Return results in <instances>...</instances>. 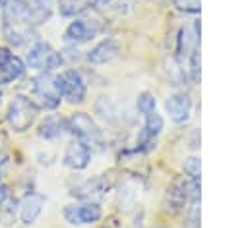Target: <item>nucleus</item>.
I'll use <instances>...</instances> for the list:
<instances>
[{
    "label": "nucleus",
    "instance_id": "nucleus-5",
    "mask_svg": "<svg viewBox=\"0 0 248 228\" xmlns=\"http://www.w3.org/2000/svg\"><path fill=\"white\" fill-rule=\"evenodd\" d=\"M66 129L72 131L76 135V139H79L87 145L101 143V129L91 120V116H87L85 112H78L70 120H66Z\"/></svg>",
    "mask_w": 248,
    "mask_h": 228
},
{
    "label": "nucleus",
    "instance_id": "nucleus-20",
    "mask_svg": "<svg viewBox=\"0 0 248 228\" xmlns=\"http://www.w3.org/2000/svg\"><path fill=\"white\" fill-rule=\"evenodd\" d=\"M184 172L190 176V180H198L200 176V158L196 157H190L184 160Z\"/></svg>",
    "mask_w": 248,
    "mask_h": 228
},
{
    "label": "nucleus",
    "instance_id": "nucleus-15",
    "mask_svg": "<svg viewBox=\"0 0 248 228\" xmlns=\"http://www.w3.org/2000/svg\"><path fill=\"white\" fill-rule=\"evenodd\" d=\"M66 131V120L62 116H56V114H50L46 116L41 124H39V129L37 133L45 139H56L60 137L62 133Z\"/></svg>",
    "mask_w": 248,
    "mask_h": 228
},
{
    "label": "nucleus",
    "instance_id": "nucleus-16",
    "mask_svg": "<svg viewBox=\"0 0 248 228\" xmlns=\"http://www.w3.org/2000/svg\"><path fill=\"white\" fill-rule=\"evenodd\" d=\"M27 4H29V12H31V17H33L35 25L46 21L52 14V2L50 0H31Z\"/></svg>",
    "mask_w": 248,
    "mask_h": 228
},
{
    "label": "nucleus",
    "instance_id": "nucleus-13",
    "mask_svg": "<svg viewBox=\"0 0 248 228\" xmlns=\"http://www.w3.org/2000/svg\"><path fill=\"white\" fill-rule=\"evenodd\" d=\"M95 33H97V29H93V27H91V23H89L87 19H74V21L66 27L64 39H66L68 43L79 44V43L89 41Z\"/></svg>",
    "mask_w": 248,
    "mask_h": 228
},
{
    "label": "nucleus",
    "instance_id": "nucleus-14",
    "mask_svg": "<svg viewBox=\"0 0 248 228\" xmlns=\"http://www.w3.org/2000/svg\"><path fill=\"white\" fill-rule=\"evenodd\" d=\"M163 129V118L161 114L157 112H151V114H145V124H143V129L138 137V145H151L153 139L161 133Z\"/></svg>",
    "mask_w": 248,
    "mask_h": 228
},
{
    "label": "nucleus",
    "instance_id": "nucleus-18",
    "mask_svg": "<svg viewBox=\"0 0 248 228\" xmlns=\"http://www.w3.org/2000/svg\"><path fill=\"white\" fill-rule=\"evenodd\" d=\"M136 106H138V110H140L141 114H151V112H155L157 100H155V97H153L151 93L143 91V93H140V95H138Z\"/></svg>",
    "mask_w": 248,
    "mask_h": 228
},
{
    "label": "nucleus",
    "instance_id": "nucleus-2",
    "mask_svg": "<svg viewBox=\"0 0 248 228\" xmlns=\"http://www.w3.org/2000/svg\"><path fill=\"white\" fill-rule=\"evenodd\" d=\"M37 114H39V106L35 104V100L27 99L23 95H17L8 104L6 120H8V126L14 131L21 133V131H25L33 126V122L37 120Z\"/></svg>",
    "mask_w": 248,
    "mask_h": 228
},
{
    "label": "nucleus",
    "instance_id": "nucleus-3",
    "mask_svg": "<svg viewBox=\"0 0 248 228\" xmlns=\"http://www.w3.org/2000/svg\"><path fill=\"white\" fill-rule=\"evenodd\" d=\"M33 97L37 99V106L45 110H54L62 100V89L58 75L43 71L39 77L33 79Z\"/></svg>",
    "mask_w": 248,
    "mask_h": 228
},
{
    "label": "nucleus",
    "instance_id": "nucleus-12",
    "mask_svg": "<svg viewBox=\"0 0 248 228\" xmlns=\"http://www.w3.org/2000/svg\"><path fill=\"white\" fill-rule=\"evenodd\" d=\"M120 52V46L114 39H105L101 43H97L89 52H87V60L91 64H107L110 60H114Z\"/></svg>",
    "mask_w": 248,
    "mask_h": 228
},
{
    "label": "nucleus",
    "instance_id": "nucleus-10",
    "mask_svg": "<svg viewBox=\"0 0 248 228\" xmlns=\"http://www.w3.org/2000/svg\"><path fill=\"white\" fill-rule=\"evenodd\" d=\"M167 112H169V118L176 124H182L190 118V112H192V100L188 95L184 93H176L172 97H169L167 100Z\"/></svg>",
    "mask_w": 248,
    "mask_h": 228
},
{
    "label": "nucleus",
    "instance_id": "nucleus-8",
    "mask_svg": "<svg viewBox=\"0 0 248 228\" xmlns=\"http://www.w3.org/2000/svg\"><path fill=\"white\" fill-rule=\"evenodd\" d=\"M91 160V149L87 143L79 141V139H74L68 143L66 151H64V157H62V162L72 168V170H83Z\"/></svg>",
    "mask_w": 248,
    "mask_h": 228
},
{
    "label": "nucleus",
    "instance_id": "nucleus-7",
    "mask_svg": "<svg viewBox=\"0 0 248 228\" xmlns=\"http://www.w3.org/2000/svg\"><path fill=\"white\" fill-rule=\"evenodd\" d=\"M103 211L97 203L87 201V203H74L68 205L64 209V218L66 222L74 224V226H81V224H93L101 218Z\"/></svg>",
    "mask_w": 248,
    "mask_h": 228
},
{
    "label": "nucleus",
    "instance_id": "nucleus-9",
    "mask_svg": "<svg viewBox=\"0 0 248 228\" xmlns=\"http://www.w3.org/2000/svg\"><path fill=\"white\" fill-rule=\"evenodd\" d=\"M25 73V64L19 56L12 54L10 48L0 46V79L4 83L16 81Z\"/></svg>",
    "mask_w": 248,
    "mask_h": 228
},
{
    "label": "nucleus",
    "instance_id": "nucleus-11",
    "mask_svg": "<svg viewBox=\"0 0 248 228\" xmlns=\"http://www.w3.org/2000/svg\"><path fill=\"white\" fill-rule=\"evenodd\" d=\"M45 205V197L41 193H27L19 203V220L23 224H33Z\"/></svg>",
    "mask_w": 248,
    "mask_h": 228
},
{
    "label": "nucleus",
    "instance_id": "nucleus-4",
    "mask_svg": "<svg viewBox=\"0 0 248 228\" xmlns=\"http://www.w3.org/2000/svg\"><path fill=\"white\" fill-rule=\"evenodd\" d=\"M27 64H29V68H33L37 71H50V70L62 66V56L48 43L37 41L27 52Z\"/></svg>",
    "mask_w": 248,
    "mask_h": 228
},
{
    "label": "nucleus",
    "instance_id": "nucleus-23",
    "mask_svg": "<svg viewBox=\"0 0 248 228\" xmlns=\"http://www.w3.org/2000/svg\"><path fill=\"white\" fill-rule=\"evenodd\" d=\"M97 2H99V4H108L110 0H97Z\"/></svg>",
    "mask_w": 248,
    "mask_h": 228
},
{
    "label": "nucleus",
    "instance_id": "nucleus-1",
    "mask_svg": "<svg viewBox=\"0 0 248 228\" xmlns=\"http://www.w3.org/2000/svg\"><path fill=\"white\" fill-rule=\"evenodd\" d=\"M2 33L14 46L29 43L35 35V21L25 0H8L2 14Z\"/></svg>",
    "mask_w": 248,
    "mask_h": 228
},
{
    "label": "nucleus",
    "instance_id": "nucleus-6",
    "mask_svg": "<svg viewBox=\"0 0 248 228\" xmlns=\"http://www.w3.org/2000/svg\"><path fill=\"white\" fill-rule=\"evenodd\" d=\"M58 81H60L62 97H66L72 104L83 102V99H85V95H87V87H85V81H83V77H81L79 71H76V70H66L64 73L58 75Z\"/></svg>",
    "mask_w": 248,
    "mask_h": 228
},
{
    "label": "nucleus",
    "instance_id": "nucleus-22",
    "mask_svg": "<svg viewBox=\"0 0 248 228\" xmlns=\"http://www.w3.org/2000/svg\"><path fill=\"white\" fill-rule=\"evenodd\" d=\"M2 93H4V81L0 79V100H2Z\"/></svg>",
    "mask_w": 248,
    "mask_h": 228
},
{
    "label": "nucleus",
    "instance_id": "nucleus-21",
    "mask_svg": "<svg viewBox=\"0 0 248 228\" xmlns=\"http://www.w3.org/2000/svg\"><path fill=\"white\" fill-rule=\"evenodd\" d=\"M6 197H8V187H6V185L0 182V205L6 201Z\"/></svg>",
    "mask_w": 248,
    "mask_h": 228
},
{
    "label": "nucleus",
    "instance_id": "nucleus-17",
    "mask_svg": "<svg viewBox=\"0 0 248 228\" xmlns=\"http://www.w3.org/2000/svg\"><path fill=\"white\" fill-rule=\"evenodd\" d=\"M95 110H97V114H101L108 122L116 120V104L112 102L110 97H99V100L95 102Z\"/></svg>",
    "mask_w": 248,
    "mask_h": 228
},
{
    "label": "nucleus",
    "instance_id": "nucleus-19",
    "mask_svg": "<svg viewBox=\"0 0 248 228\" xmlns=\"http://www.w3.org/2000/svg\"><path fill=\"white\" fill-rule=\"evenodd\" d=\"M174 6L180 12H188V14H198L202 8V0H174Z\"/></svg>",
    "mask_w": 248,
    "mask_h": 228
}]
</instances>
